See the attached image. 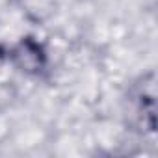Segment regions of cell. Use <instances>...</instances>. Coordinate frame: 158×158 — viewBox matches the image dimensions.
I'll return each mask as SVG.
<instances>
[{
	"instance_id": "6da1fadb",
	"label": "cell",
	"mask_w": 158,
	"mask_h": 158,
	"mask_svg": "<svg viewBox=\"0 0 158 158\" xmlns=\"http://www.w3.org/2000/svg\"><path fill=\"white\" fill-rule=\"evenodd\" d=\"M11 60L24 73H39L45 67L47 56H45L43 47L37 41H34L32 37H26L13 48Z\"/></svg>"
}]
</instances>
